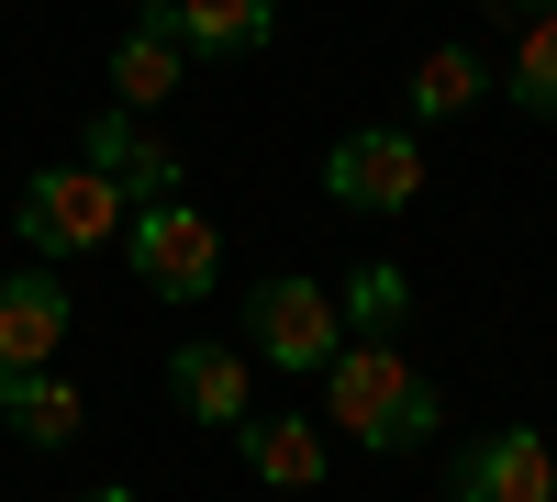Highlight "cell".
I'll return each instance as SVG.
<instances>
[{
    "mask_svg": "<svg viewBox=\"0 0 557 502\" xmlns=\"http://www.w3.org/2000/svg\"><path fill=\"white\" fill-rule=\"evenodd\" d=\"M323 402H335V425L357 446H424L446 425V391L435 380H412V357L391 335H346L335 346V369H323Z\"/></svg>",
    "mask_w": 557,
    "mask_h": 502,
    "instance_id": "cell-1",
    "label": "cell"
},
{
    "mask_svg": "<svg viewBox=\"0 0 557 502\" xmlns=\"http://www.w3.org/2000/svg\"><path fill=\"white\" fill-rule=\"evenodd\" d=\"M12 223H23L34 257H89V246H112L123 223H134V201L78 157V168H34L23 191H12Z\"/></svg>",
    "mask_w": 557,
    "mask_h": 502,
    "instance_id": "cell-2",
    "label": "cell"
},
{
    "mask_svg": "<svg viewBox=\"0 0 557 502\" xmlns=\"http://www.w3.org/2000/svg\"><path fill=\"white\" fill-rule=\"evenodd\" d=\"M246 346L268 357V369H335L346 313H335L323 280H257L246 291Z\"/></svg>",
    "mask_w": 557,
    "mask_h": 502,
    "instance_id": "cell-3",
    "label": "cell"
},
{
    "mask_svg": "<svg viewBox=\"0 0 557 502\" xmlns=\"http://www.w3.org/2000/svg\"><path fill=\"white\" fill-rule=\"evenodd\" d=\"M123 235H134L146 291H168V302H201L223 280V235H212V212H190V201H134Z\"/></svg>",
    "mask_w": 557,
    "mask_h": 502,
    "instance_id": "cell-4",
    "label": "cell"
},
{
    "mask_svg": "<svg viewBox=\"0 0 557 502\" xmlns=\"http://www.w3.org/2000/svg\"><path fill=\"white\" fill-rule=\"evenodd\" d=\"M412 191H424V157L391 123H368V134H346L323 157V201H346V212H412Z\"/></svg>",
    "mask_w": 557,
    "mask_h": 502,
    "instance_id": "cell-5",
    "label": "cell"
},
{
    "mask_svg": "<svg viewBox=\"0 0 557 502\" xmlns=\"http://www.w3.org/2000/svg\"><path fill=\"white\" fill-rule=\"evenodd\" d=\"M178 68H190V34H178V0H146L112 45V112H157L178 101Z\"/></svg>",
    "mask_w": 557,
    "mask_h": 502,
    "instance_id": "cell-6",
    "label": "cell"
},
{
    "mask_svg": "<svg viewBox=\"0 0 557 502\" xmlns=\"http://www.w3.org/2000/svg\"><path fill=\"white\" fill-rule=\"evenodd\" d=\"M457 502H557V446L546 436H480L457 458Z\"/></svg>",
    "mask_w": 557,
    "mask_h": 502,
    "instance_id": "cell-7",
    "label": "cell"
},
{
    "mask_svg": "<svg viewBox=\"0 0 557 502\" xmlns=\"http://www.w3.org/2000/svg\"><path fill=\"white\" fill-rule=\"evenodd\" d=\"M67 346V280L57 268H12L0 280V369H45Z\"/></svg>",
    "mask_w": 557,
    "mask_h": 502,
    "instance_id": "cell-8",
    "label": "cell"
},
{
    "mask_svg": "<svg viewBox=\"0 0 557 502\" xmlns=\"http://www.w3.org/2000/svg\"><path fill=\"white\" fill-rule=\"evenodd\" d=\"M89 168H101L123 201H178V146H157L134 112H89Z\"/></svg>",
    "mask_w": 557,
    "mask_h": 502,
    "instance_id": "cell-9",
    "label": "cell"
},
{
    "mask_svg": "<svg viewBox=\"0 0 557 502\" xmlns=\"http://www.w3.org/2000/svg\"><path fill=\"white\" fill-rule=\"evenodd\" d=\"M168 391H178V414H201L235 436L246 425V346H178L168 357Z\"/></svg>",
    "mask_w": 557,
    "mask_h": 502,
    "instance_id": "cell-10",
    "label": "cell"
},
{
    "mask_svg": "<svg viewBox=\"0 0 557 502\" xmlns=\"http://www.w3.org/2000/svg\"><path fill=\"white\" fill-rule=\"evenodd\" d=\"M0 425L34 436V446H67V436L89 425V402H78L57 369H0Z\"/></svg>",
    "mask_w": 557,
    "mask_h": 502,
    "instance_id": "cell-11",
    "label": "cell"
},
{
    "mask_svg": "<svg viewBox=\"0 0 557 502\" xmlns=\"http://www.w3.org/2000/svg\"><path fill=\"white\" fill-rule=\"evenodd\" d=\"M235 446H246V469H257L268 491H312V480H323V436H312L301 414H268V425L246 414V425H235Z\"/></svg>",
    "mask_w": 557,
    "mask_h": 502,
    "instance_id": "cell-12",
    "label": "cell"
},
{
    "mask_svg": "<svg viewBox=\"0 0 557 502\" xmlns=\"http://www.w3.org/2000/svg\"><path fill=\"white\" fill-rule=\"evenodd\" d=\"M178 34H190V57H257L278 34V0H178Z\"/></svg>",
    "mask_w": 557,
    "mask_h": 502,
    "instance_id": "cell-13",
    "label": "cell"
},
{
    "mask_svg": "<svg viewBox=\"0 0 557 502\" xmlns=\"http://www.w3.org/2000/svg\"><path fill=\"white\" fill-rule=\"evenodd\" d=\"M502 89H513V101H524L535 123H557V12H535V23H524V45H513V78H502Z\"/></svg>",
    "mask_w": 557,
    "mask_h": 502,
    "instance_id": "cell-14",
    "label": "cell"
},
{
    "mask_svg": "<svg viewBox=\"0 0 557 502\" xmlns=\"http://www.w3.org/2000/svg\"><path fill=\"white\" fill-rule=\"evenodd\" d=\"M335 313H346V335H401V313H412V280H401V268H357Z\"/></svg>",
    "mask_w": 557,
    "mask_h": 502,
    "instance_id": "cell-15",
    "label": "cell"
},
{
    "mask_svg": "<svg viewBox=\"0 0 557 502\" xmlns=\"http://www.w3.org/2000/svg\"><path fill=\"white\" fill-rule=\"evenodd\" d=\"M480 101V57L469 45H435L424 68H412V112H469Z\"/></svg>",
    "mask_w": 557,
    "mask_h": 502,
    "instance_id": "cell-16",
    "label": "cell"
},
{
    "mask_svg": "<svg viewBox=\"0 0 557 502\" xmlns=\"http://www.w3.org/2000/svg\"><path fill=\"white\" fill-rule=\"evenodd\" d=\"M513 12H524V23H535V12H557V0H513Z\"/></svg>",
    "mask_w": 557,
    "mask_h": 502,
    "instance_id": "cell-17",
    "label": "cell"
},
{
    "mask_svg": "<svg viewBox=\"0 0 557 502\" xmlns=\"http://www.w3.org/2000/svg\"><path fill=\"white\" fill-rule=\"evenodd\" d=\"M89 502H134V491H89Z\"/></svg>",
    "mask_w": 557,
    "mask_h": 502,
    "instance_id": "cell-18",
    "label": "cell"
}]
</instances>
